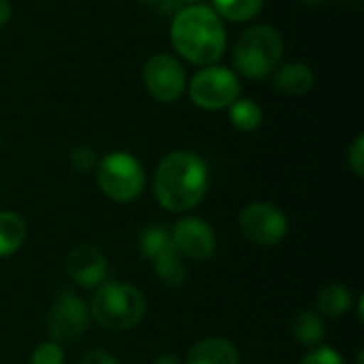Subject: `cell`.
<instances>
[{"mask_svg": "<svg viewBox=\"0 0 364 364\" xmlns=\"http://www.w3.org/2000/svg\"><path fill=\"white\" fill-rule=\"evenodd\" d=\"M209 190V168L194 151H173L162 158L154 177V194L160 207L173 213L194 209Z\"/></svg>", "mask_w": 364, "mask_h": 364, "instance_id": "cell-1", "label": "cell"}, {"mask_svg": "<svg viewBox=\"0 0 364 364\" xmlns=\"http://www.w3.org/2000/svg\"><path fill=\"white\" fill-rule=\"evenodd\" d=\"M171 43L188 62L211 66L226 49L224 21L209 4H188L173 17Z\"/></svg>", "mask_w": 364, "mask_h": 364, "instance_id": "cell-2", "label": "cell"}, {"mask_svg": "<svg viewBox=\"0 0 364 364\" xmlns=\"http://www.w3.org/2000/svg\"><path fill=\"white\" fill-rule=\"evenodd\" d=\"M284 58V36L273 26L247 28L232 49L235 68L247 79H264L279 68Z\"/></svg>", "mask_w": 364, "mask_h": 364, "instance_id": "cell-3", "label": "cell"}, {"mask_svg": "<svg viewBox=\"0 0 364 364\" xmlns=\"http://www.w3.org/2000/svg\"><path fill=\"white\" fill-rule=\"evenodd\" d=\"M90 318L107 331H128L145 316V296L139 288L119 282L100 284L90 303Z\"/></svg>", "mask_w": 364, "mask_h": 364, "instance_id": "cell-4", "label": "cell"}, {"mask_svg": "<svg viewBox=\"0 0 364 364\" xmlns=\"http://www.w3.org/2000/svg\"><path fill=\"white\" fill-rule=\"evenodd\" d=\"M98 188L115 203H130L139 198L145 188V171L141 162L128 151H111L98 162Z\"/></svg>", "mask_w": 364, "mask_h": 364, "instance_id": "cell-5", "label": "cell"}, {"mask_svg": "<svg viewBox=\"0 0 364 364\" xmlns=\"http://www.w3.org/2000/svg\"><path fill=\"white\" fill-rule=\"evenodd\" d=\"M241 94L239 77L224 66H203L190 81V98L207 111L228 109Z\"/></svg>", "mask_w": 364, "mask_h": 364, "instance_id": "cell-6", "label": "cell"}, {"mask_svg": "<svg viewBox=\"0 0 364 364\" xmlns=\"http://www.w3.org/2000/svg\"><path fill=\"white\" fill-rule=\"evenodd\" d=\"M90 324V309L87 305L70 294H60L45 316V331L53 343H70L77 341Z\"/></svg>", "mask_w": 364, "mask_h": 364, "instance_id": "cell-7", "label": "cell"}, {"mask_svg": "<svg viewBox=\"0 0 364 364\" xmlns=\"http://www.w3.org/2000/svg\"><path fill=\"white\" fill-rule=\"evenodd\" d=\"M239 228L254 245H277L288 232V218L271 203H252L241 211Z\"/></svg>", "mask_w": 364, "mask_h": 364, "instance_id": "cell-8", "label": "cell"}, {"mask_svg": "<svg viewBox=\"0 0 364 364\" xmlns=\"http://www.w3.org/2000/svg\"><path fill=\"white\" fill-rule=\"evenodd\" d=\"M143 83L156 100L175 102L186 90V70L177 58L156 53L143 66Z\"/></svg>", "mask_w": 364, "mask_h": 364, "instance_id": "cell-9", "label": "cell"}, {"mask_svg": "<svg viewBox=\"0 0 364 364\" xmlns=\"http://www.w3.org/2000/svg\"><path fill=\"white\" fill-rule=\"evenodd\" d=\"M173 245L181 258L205 262L215 256L218 239L211 226L200 218H183L171 230Z\"/></svg>", "mask_w": 364, "mask_h": 364, "instance_id": "cell-10", "label": "cell"}, {"mask_svg": "<svg viewBox=\"0 0 364 364\" xmlns=\"http://www.w3.org/2000/svg\"><path fill=\"white\" fill-rule=\"evenodd\" d=\"M66 271L77 286L92 290V288H98L100 284H105L107 260L98 247L83 243V245H77L68 252Z\"/></svg>", "mask_w": 364, "mask_h": 364, "instance_id": "cell-11", "label": "cell"}, {"mask_svg": "<svg viewBox=\"0 0 364 364\" xmlns=\"http://www.w3.org/2000/svg\"><path fill=\"white\" fill-rule=\"evenodd\" d=\"M314 83L316 75L305 62H288L273 77L275 92L284 96H303L314 87Z\"/></svg>", "mask_w": 364, "mask_h": 364, "instance_id": "cell-12", "label": "cell"}, {"mask_svg": "<svg viewBox=\"0 0 364 364\" xmlns=\"http://www.w3.org/2000/svg\"><path fill=\"white\" fill-rule=\"evenodd\" d=\"M183 364H239V352L226 339H205L190 350Z\"/></svg>", "mask_w": 364, "mask_h": 364, "instance_id": "cell-13", "label": "cell"}, {"mask_svg": "<svg viewBox=\"0 0 364 364\" xmlns=\"http://www.w3.org/2000/svg\"><path fill=\"white\" fill-rule=\"evenodd\" d=\"M141 252L143 256L154 264L171 254H175V245H173V237H171V230L166 226H149L141 232Z\"/></svg>", "mask_w": 364, "mask_h": 364, "instance_id": "cell-14", "label": "cell"}, {"mask_svg": "<svg viewBox=\"0 0 364 364\" xmlns=\"http://www.w3.org/2000/svg\"><path fill=\"white\" fill-rule=\"evenodd\" d=\"M26 241V222L13 211H0V258L15 254Z\"/></svg>", "mask_w": 364, "mask_h": 364, "instance_id": "cell-15", "label": "cell"}, {"mask_svg": "<svg viewBox=\"0 0 364 364\" xmlns=\"http://www.w3.org/2000/svg\"><path fill=\"white\" fill-rule=\"evenodd\" d=\"M352 301H354V296H352L350 288L331 284L318 294V309H320V314H324L328 318H341L343 314L350 311Z\"/></svg>", "mask_w": 364, "mask_h": 364, "instance_id": "cell-16", "label": "cell"}, {"mask_svg": "<svg viewBox=\"0 0 364 364\" xmlns=\"http://www.w3.org/2000/svg\"><path fill=\"white\" fill-rule=\"evenodd\" d=\"M292 331H294V337L301 346L305 348H316L322 343L324 335H326V328H324V322L318 314L314 311H301L294 322H292Z\"/></svg>", "mask_w": 364, "mask_h": 364, "instance_id": "cell-17", "label": "cell"}, {"mask_svg": "<svg viewBox=\"0 0 364 364\" xmlns=\"http://www.w3.org/2000/svg\"><path fill=\"white\" fill-rule=\"evenodd\" d=\"M228 117L232 126L241 132H254L262 124V109L250 98H237L228 107Z\"/></svg>", "mask_w": 364, "mask_h": 364, "instance_id": "cell-18", "label": "cell"}, {"mask_svg": "<svg viewBox=\"0 0 364 364\" xmlns=\"http://www.w3.org/2000/svg\"><path fill=\"white\" fill-rule=\"evenodd\" d=\"M264 0H213V11L228 21H250L254 19Z\"/></svg>", "mask_w": 364, "mask_h": 364, "instance_id": "cell-19", "label": "cell"}, {"mask_svg": "<svg viewBox=\"0 0 364 364\" xmlns=\"http://www.w3.org/2000/svg\"><path fill=\"white\" fill-rule=\"evenodd\" d=\"M151 267H154L156 275L166 286H181L188 279V269L183 264V258L177 252L166 256V258H162V260H158V262H154Z\"/></svg>", "mask_w": 364, "mask_h": 364, "instance_id": "cell-20", "label": "cell"}, {"mask_svg": "<svg viewBox=\"0 0 364 364\" xmlns=\"http://www.w3.org/2000/svg\"><path fill=\"white\" fill-rule=\"evenodd\" d=\"M30 364H64V352L58 343L49 341L32 352Z\"/></svg>", "mask_w": 364, "mask_h": 364, "instance_id": "cell-21", "label": "cell"}, {"mask_svg": "<svg viewBox=\"0 0 364 364\" xmlns=\"http://www.w3.org/2000/svg\"><path fill=\"white\" fill-rule=\"evenodd\" d=\"M70 164L79 171V173H87L94 168L96 164V156H94V149L90 147H77L70 151Z\"/></svg>", "mask_w": 364, "mask_h": 364, "instance_id": "cell-22", "label": "cell"}, {"mask_svg": "<svg viewBox=\"0 0 364 364\" xmlns=\"http://www.w3.org/2000/svg\"><path fill=\"white\" fill-rule=\"evenodd\" d=\"M301 364H346L343 358L339 356V352H335L333 348H318L314 352H309Z\"/></svg>", "mask_w": 364, "mask_h": 364, "instance_id": "cell-23", "label": "cell"}, {"mask_svg": "<svg viewBox=\"0 0 364 364\" xmlns=\"http://www.w3.org/2000/svg\"><path fill=\"white\" fill-rule=\"evenodd\" d=\"M348 162L352 166V171L356 173V177H363L364 175V136L358 134L348 151Z\"/></svg>", "mask_w": 364, "mask_h": 364, "instance_id": "cell-24", "label": "cell"}, {"mask_svg": "<svg viewBox=\"0 0 364 364\" xmlns=\"http://www.w3.org/2000/svg\"><path fill=\"white\" fill-rule=\"evenodd\" d=\"M79 364H119V363H117V358H115L113 354H109V352H105V350H92V352H87V354L81 358V363Z\"/></svg>", "mask_w": 364, "mask_h": 364, "instance_id": "cell-25", "label": "cell"}, {"mask_svg": "<svg viewBox=\"0 0 364 364\" xmlns=\"http://www.w3.org/2000/svg\"><path fill=\"white\" fill-rule=\"evenodd\" d=\"M11 13H13L11 2L9 0H0V26H4L11 19Z\"/></svg>", "mask_w": 364, "mask_h": 364, "instance_id": "cell-26", "label": "cell"}, {"mask_svg": "<svg viewBox=\"0 0 364 364\" xmlns=\"http://www.w3.org/2000/svg\"><path fill=\"white\" fill-rule=\"evenodd\" d=\"M151 364H183V360L179 356H173V354H164V356H158Z\"/></svg>", "mask_w": 364, "mask_h": 364, "instance_id": "cell-27", "label": "cell"}, {"mask_svg": "<svg viewBox=\"0 0 364 364\" xmlns=\"http://www.w3.org/2000/svg\"><path fill=\"white\" fill-rule=\"evenodd\" d=\"M141 2H145V4H151V6H160L164 0H141Z\"/></svg>", "mask_w": 364, "mask_h": 364, "instance_id": "cell-28", "label": "cell"}, {"mask_svg": "<svg viewBox=\"0 0 364 364\" xmlns=\"http://www.w3.org/2000/svg\"><path fill=\"white\" fill-rule=\"evenodd\" d=\"M177 2H186V4H198L200 0H177Z\"/></svg>", "mask_w": 364, "mask_h": 364, "instance_id": "cell-29", "label": "cell"}, {"mask_svg": "<svg viewBox=\"0 0 364 364\" xmlns=\"http://www.w3.org/2000/svg\"><path fill=\"white\" fill-rule=\"evenodd\" d=\"M307 2H320V0H307Z\"/></svg>", "mask_w": 364, "mask_h": 364, "instance_id": "cell-30", "label": "cell"}]
</instances>
